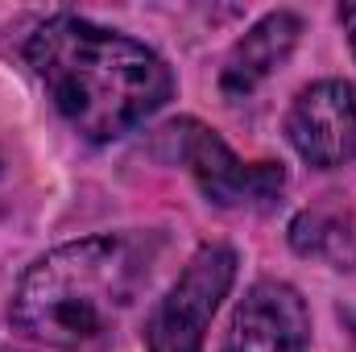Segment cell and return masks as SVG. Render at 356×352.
Instances as JSON below:
<instances>
[{
    "label": "cell",
    "mask_w": 356,
    "mask_h": 352,
    "mask_svg": "<svg viewBox=\"0 0 356 352\" xmlns=\"http://www.w3.org/2000/svg\"><path fill=\"white\" fill-rule=\"evenodd\" d=\"M25 63L58 116L88 141H116L170 104L175 75L145 42L54 13L25 38Z\"/></svg>",
    "instance_id": "cell-1"
},
{
    "label": "cell",
    "mask_w": 356,
    "mask_h": 352,
    "mask_svg": "<svg viewBox=\"0 0 356 352\" xmlns=\"http://www.w3.org/2000/svg\"><path fill=\"white\" fill-rule=\"evenodd\" d=\"M154 257L158 245L141 232H99L58 245L21 273L8 323L50 349H88L137 303Z\"/></svg>",
    "instance_id": "cell-2"
},
{
    "label": "cell",
    "mask_w": 356,
    "mask_h": 352,
    "mask_svg": "<svg viewBox=\"0 0 356 352\" xmlns=\"http://www.w3.org/2000/svg\"><path fill=\"white\" fill-rule=\"evenodd\" d=\"M158 141L170 145L166 162H182L199 182L203 199L216 207H261L286 186V170L277 162H241L232 145L203 120H170Z\"/></svg>",
    "instance_id": "cell-3"
},
{
    "label": "cell",
    "mask_w": 356,
    "mask_h": 352,
    "mask_svg": "<svg viewBox=\"0 0 356 352\" xmlns=\"http://www.w3.org/2000/svg\"><path fill=\"white\" fill-rule=\"evenodd\" d=\"M236 282V253L228 245H203L166 298L145 319V352H203V336Z\"/></svg>",
    "instance_id": "cell-4"
},
{
    "label": "cell",
    "mask_w": 356,
    "mask_h": 352,
    "mask_svg": "<svg viewBox=\"0 0 356 352\" xmlns=\"http://www.w3.org/2000/svg\"><path fill=\"white\" fill-rule=\"evenodd\" d=\"M286 141L315 170H340L356 158V91L344 79H315L286 112Z\"/></svg>",
    "instance_id": "cell-5"
},
{
    "label": "cell",
    "mask_w": 356,
    "mask_h": 352,
    "mask_svg": "<svg viewBox=\"0 0 356 352\" xmlns=\"http://www.w3.org/2000/svg\"><path fill=\"white\" fill-rule=\"evenodd\" d=\"M311 311L290 282L261 278L236 303L220 352H307Z\"/></svg>",
    "instance_id": "cell-6"
},
{
    "label": "cell",
    "mask_w": 356,
    "mask_h": 352,
    "mask_svg": "<svg viewBox=\"0 0 356 352\" xmlns=\"http://www.w3.org/2000/svg\"><path fill=\"white\" fill-rule=\"evenodd\" d=\"M298 38H302V17L298 13L277 8V13H266L261 21H253L236 38V46L228 50V58H224V71H220L224 99H232V104L236 99H249L294 54Z\"/></svg>",
    "instance_id": "cell-7"
},
{
    "label": "cell",
    "mask_w": 356,
    "mask_h": 352,
    "mask_svg": "<svg viewBox=\"0 0 356 352\" xmlns=\"http://www.w3.org/2000/svg\"><path fill=\"white\" fill-rule=\"evenodd\" d=\"M290 249L307 262H323L332 269L356 265V216L336 195L302 207L290 220Z\"/></svg>",
    "instance_id": "cell-8"
},
{
    "label": "cell",
    "mask_w": 356,
    "mask_h": 352,
    "mask_svg": "<svg viewBox=\"0 0 356 352\" xmlns=\"http://www.w3.org/2000/svg\"><path fill=\"white\" fill-rule=\"evenodd\" d=\"M340 21H344V29L353 38V50H356V4H340Z\"/></svg>",
    "instance_id": "cell-9"
}]
</instances>
